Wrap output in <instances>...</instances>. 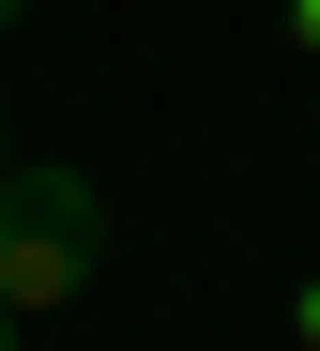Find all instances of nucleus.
Returning <instances> with one entry per match:
<instances>
[{
  "label": "nucleus",
  "instance_id": "2",
  "mask_svg": "<svg viewBox=\"0 0 320 351\" xmlns=\"http://www.w3.org/2000/svg\"><path fill=\"white\" fill-rule=\"evenodd\" d=\"M290 336H305V351H320V275H305V290H290Z\"/></svg>",
  "mask_w": 320,
  "mask_h": 351
},
{
  "label": "nucleus",
  "instance_id": "6",
  "mask_svg": "<svg viewBox=\"0 0 320 351\" xmlns=\"http://www.w3.org/2000/svg\"><path fill=\"white\" fill-rule=\"evenodd\" d=\"M0 351H16V306H0Z\"/></svg>",
  "mask_w": 320,
  "mask_h": 351
},
{
  "label": "nucleus",
  "instance_id": "3",
  "mask_svg": "<svg viewBox=\"0 0 320 351\" xmlns=\"http://www.w3.org/2000/svg\"><path fill=\"white\" fill-rule=\"evenodd\" d=\"M290 46H320V0H290Z\"/></svg>",
  "mask_w": 320,
  "mask_h": 351
},
{
  "label": "nucleus",
  "instance_id": "4",
  "mask_svg": "<svg viewBox=\"0 0 320 351\" xmlns=\"http://www.w3.org/2000/svg\"><path fill=\"white\" fill-rule=\"evenodd\" d=\"M0 168H16V107H0Z\"/></svg>",
  "mask_w": 320,
  "mask_h": 351
},
{
  "label": "nucleus",
  "instance_id": "1",
  "mask_svg": "<svg viewBox=\"0 0 320 351\" xmlns=\"http://www.w3.org/2000/svg\"><path fill=\"white\" fill-rule=\"evenodd\" d=\"M107 275V184L92 168H0V306L46 321V306H77V290Z\"/></svg>",
  "mask_w": 320,
  "mask_h": 351
},
{
  "label": "nucleus",
  "instance_id": "5",
  "mask_svg": "<svg viewBox=\"0 0 320 351\" xmlns=\"http://www.w3.org/2000/svg\"><path fill=\"white\" fill-rule=\"evenodd\" d=\"M16 16H31V0H0V31H16Z\"/></svg>",
  "mask_w": 320,
  "mask_h": 351
}]
</instances>
